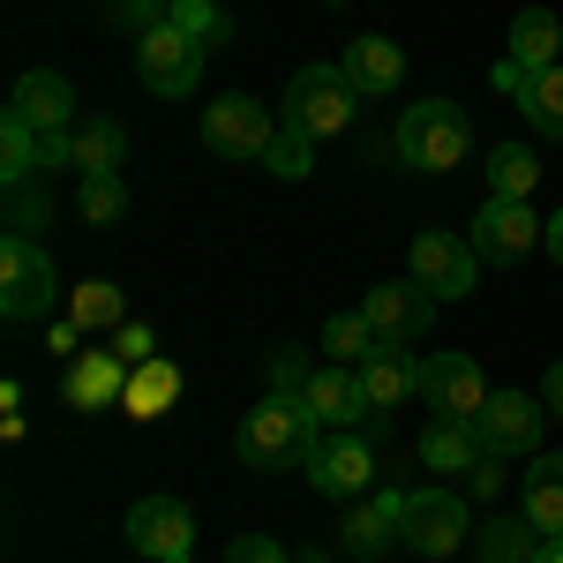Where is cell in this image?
Masks as SVG:
<instances>
[{
    "label": "cell",
    "mask_w": 563,
    "mask_h": 563,
    "mask_svg": "<svg viewBox=\"0 0 563 563\" xmlns=\"http://www.w3.org/2000/svg\"><path fill=\"white\" fill-rule=\"evenodd\" d=\"M466 151H474V129H466V113H459L451 98L406 106V121H398V158H406L413 174H451V166H466Z\"/></svg>",
    "instance_id": "7a4b0ae2"
},
{
    "label": "cell",
    "mask_w": 563,
    "mask_h": 563,
    "mask_svg": "<svg viewBox=\"0 0 563 563\" xmlns=\"http://www.w3.org/2000/svg\"><path fill=\"white\" fill-rule=\"evenodd\" d=\"M541 406L563 421V361H549V376H541Z\"/></svg>",
    "instance_id": "ab89813d"
},
{
    "label": "cell",
    "mask_w": 563,
    "mask_h": 563,
    "mask_svg": "<svg viewBox=\"0 0 563 563\" xmlns=\"http://www.w3.org/2000/svg\"><path fill=\"white\" fill-rule=\"evenodd\" d=\"M121 211H129V188H121V174H90V180H84V218H90V225H113Z\"/></svg>",
    "instance_id": "836d02e7"
},
{
    "label": "cell",
    "mask_w": 563,
    "mask_h": 563,
    "mask_svg": "<svg viewBox=\"0 0 563 563\" xmlns=\"http://www.w3.org/2000/svg\"><path fill=\"white\" fill-rule=\"evenodd\" d=\"M45 166H38V129H23V121H8L0 113V180L8 188H31Z\"/></svg>",
    "instance_id": "f1b7e54d"
},
{
    "label": "cell",
    "mask_w": 563,
    "mask_h": 563,
    "mask_svg": "<svg viewBox=\"0 0 563 563\" xmlns=\"http://www.w3.org/2000/svg\"><path fill=\"white\" fill-rule=\"evenodd\" d=\"M60 301V271L45 256V241H23V233H0V316L8 323H38Z\"/></svg>",
    "instance_id": "3957f363"
},
{
    "label": "cell",
    "mask_w": 563,
    "mask_h": 563,
    "mask_svg": "<svg viewBox=\"0 0 563 563\" xmlns=\"http://www.w3.org/2000/svg\"><path fill=\"white\" fill-rule=\"evenodd\" d=\"M331 8H339V0H331Z\"/></svg>",
    "instance_id": "ee69618b"
},
{
    "label": "cell",
    "mask_w": 563,
    "mask_h": 563,
    "mask_svg": "<svg viewBox=\"0 0 563 563\" xmlns=\"http://www.w3.org/2000/svg\"><path fill=\"white\" fill-rule=\"evenodd\" d=\"M106 346L121 353V361H129V368H143V361H158V339H151V331H143V323H121V331H113V339H106Z\"/></svg>",
    "instance_id": "8d00e7d4"
},
{
    "label": "cell",
    "mask_w": 563,
    "mask_h": 563,
    "mask_svg": "<svg viewBox=\"0 0 563 563\" xmlns=\"http://www.w3.org/2000/svg\"><path fill=\"white\" fill-rule=\"evenodd\" d=\"M541 249H549V256H556V263H563V211H556V218H549V241H541Z\"/></svg>",
    "instance_id": "b9f144b4"
},
{
    "label": "cell",
    "mask_w": 563,
    "mask_h": 563,
    "mask_svg": "<svg viewBox=\"0 0 563 563\" xmlns=\"http://www.w3.org/2000/svg\"><path fill=\"white\" fill-rule=\"evenodd\" d=\"M413 278L429 286L435 301H459V294H474V278H481V256H474V241L466 233H421L413 241Z\"/></svg>",
    "instance_id": "5bb4252c"
},
{
    "label": "cell",
    "mask_w": 563,
    "mask_h": 563,
    "mask_svg": "<svg viewBox=\"0 0 563 563\" xmlns=\"http://www.w3.org/2000/svg\"><path fill=\"white\" fill-rule=\"evenodd\" d=\"M174 398H180V368L174 361H143V368L129 376V398H121V406H129L135 421H158Z\"/></svg>",
    "instance_id": "4316f807"
},
{
    "label": "cell",
    "mask_w": 563,
    "mask_h": 563,
    "mask_svg": "<svg viewBox=\"0 0 563 563\" xmlns=\"http://www.w3.org/2000/svg\"><path fill=\"white\" fill-rule=\"evenodd\" d=\"M203 53L211 45H196L180 23H158V31L135 38V76H143V90H158V98H188V90L203 84Z\"/></svg>",
    "instance_id": "5b68a950"
},
{
    "label": "cell",
    "mask_w": 563,
    "mask_h": 563,
    "mask_svg": "<svg viewBox=\"0 0 563 563\" xmlns=\"http://www.w3.org/2000/svg\"><path fill=\"white\" fill-rule=\"evenodd\" d=\"M533 549H541V533H526L519 519L481 526V563H533Z\"/></svg>",
    "instance_id": "1f68e13d"
},
{
    "label": "cell",
    "mask_w": 563,
    "mask_h": 563,
    "mask_svg": "<svg viewBox=\"0 0 563 563\" xmlns=\"http://www.w3.org/2000/svg\"><path fill=\"white\" fill-rule=\"evenodd\" d=\"M129 376L135 368L113 346H84L76 361H68V406H76V413H106V406L129 398Z\"/></svg>",
    "instance_id": "2e32d148"
},
{
    "label": "cell",
    "mask_w": 563,
    "mask_h": 563,
    "mask_svg": "<svg viewBox=\"0 0 563 563\" xmlns=\"http://www.w3.org/2000/svg\"><path fill=\"white\" fill-rule=\"evenodd\" d=\"M121 151H129V129L121 121H76V174H121Z\"/></svg>",
    "instance_id": "d4e9b609"
},
{
    "label": "cell",
    "mask_w": 563,
    "mask_h": 563,
    "mask_svg": "<svg viewBox=\"0 0 563 563\" xmlns=\"http://www.w3.org/2000/svg\"><path fill=\"white\" fill-rule=\"evenodd\" d=\"M308 481H316L331 504L368 496V488H376V443H368V429H339L316 459H308Z\"/></svg>",
    "instance_id": "4fadbf2b"
},
{
    "label": "cell",
    "mask_w": 563,
    "mask_h": 563,
    "mask_svg": "<svg viewBox=\"0 0 563 563\" xmlns=\"http://www.w3.org/2000/svg\"><path fill=\"white\" fill-rule=\"evenodd\" d=\"M45 225H53V203H45L38 188H8V233H23V241H38Z\"/></svg>",
    "instance_id": "e575fe53"
},
{
    "label": "cell",
    "mask_w": 563,
    "mask_h": 563,
    "mask_svg": "<svg viewBox=\"0 0 563 563\" xmlns=\"http://www.w3.org/2000/svg\"><path fill=\"white\" fill-rule=\"evenodd\" d=\"M353 98H361V90L346 84V68H339V60H308L301 76H294V90H286V121L308 129V135H346Z\"/></svg>",
    "instance_id": "277c9868"
},
{
    "label": "cell",
    "mask_w": 563,
    "mask_h": 563,
    "mask_svg": "<svg viewBox=\"0 0 563 563\" xmlns=\"http://www.w3.org/2000/svg\"><path fill=\"white\" fill-rule=\"evenodd\" d=\"M121 533H129L135 556H151V563H196V519H188L180 496H143V504H129Z\"/></svg>",
    "instance_id": "52a82bcc"
},
{
    "label": "cell",
    "mask_w": 563,
    "mask_h": 563,
    "mask_svg": "<svg viewBox=\"0 0 563 563\" xmlns=\"http://www.w3.org/2000/svg\"><path fill=\"white\" fill-rule=\"evenodd\" d=\"M225 563H286V549H278L271 533H233V541H225Z\"/></svg>",
    "instance_id": "74e56055"
},
{
    "label": "cell",
    "mask_w": 563,
    "mask_h": 563,
    "mask_svg": "<svg viewBox=\"0 0 563 563\" xmlns=\"http://www.w3.org/2000/svg\"><path fill=\"white\" fill-rule=\"evenodd\" d=\"M294 563H323V556H316V549H308V556H294Z\"/></svg>",
    "instance_id": "7bdbcfd3"
},
{
    "label": "cell",
    "mask_w": 563,
    "mask_h": 563,
    "mask_svg": "<svg viewBox=\"0 0 563 563\" xmlns=\"http://www.w3.org/2000/svg\"><path fill=\"white\" fill-rule=\"evenodd\" d=\"M533 563H563V533H541V549H533Z\"/></svg>",
    "instance_id": "60d3db41"
},
{
    "label": "cell",
    "mask_w": 563,
    "mask_h": 563,
    "mask_svg": "<svg viewBox=\"0 0 563 563\" xmlns=\"http://www.w3.org/2000/svg\"><path fill=\"white\" fill-rule=\"evenodd\" d=\"M8 121H23V129H76L84 113H76V84L68 76H53V68H31L23 84H15V98H8Z\"/></svg>",
    "instance_id": "9a60e30c"
},
{
    "label": "cell",
    "mask_w": 563,
    "mask_h": 563,
    "mask_svg": "<svg viewBox=\"0 0 563 563\" xmlns=\"http://www.w3.org/2000/svg\"><path fill=\"white\" fill-rule=\"evenodd\" d=\"M68 323L76 331H98V339H113L121 323H129V301H121V286H106V278H90L68 294Z\"/></svg>",
    "instance_id": "cb8c5ba5"
},
{
    "label": "cell",
    "mask_w": 563,
    "mask_h": 563,
    "mask_svg": "<svg viewBox=\"0 0 563 563\" xmlns=\"http://www.w3.org/2000/svg\"><path fill=\"white\" fill-rule=\"evenodd\" d=\"M361 390H368V413L390 421L406 398H421V361H413L406 346H376L368 361H361Z\"/></svg>",
    "instance_id": "ac0fdd59"
},
{
    "label": "cell",
    "mask_w": 563,
    "mask_h": 563,
    "mask_svg": "<svg viewBox=\"0 0 563 563\" xmlns=\"http://www.w3.org/2000/svg\"><path fill=\"white\" fill-rule=\"evenodd\" d=\"M271 113H263L249 90H225V98H211L203 106V143H211L218 158H263L271 151Z\"/></svg>",
    "instance_id": "8fae6325"
},
{
    "label": "cell",
    "mask_w": 563,
    "mask_h": 563,
    "mask_svg": "<svg viewBox=\"0 0 563 563\" xmlns=\"http://www.w3.org/2000/svg\"><path fill=\"white\" fill-rule=\"evenodd\" d=\"M541 421H549L541 398H526V390H496V398L481 406L474 435H481L488 459H533V451H541Z\"/></svg>",
    "instance_id": "9c48e42d"
},
{
    "label": "cell",
    "mask_w": 563,
    "mask_h": 563,
    "mask_svg": "<svg viewBox=\"0 0 563 563\" xmlns=\"http://www.w3.org/2000/svg\"><path fill=\"white\" fill-rule=\"evenodd\" d=\"M323 443H331V429L308 413L301 398H263V406H249V421L233 429V459L256 466V474H278V466H308Z\"/></svg>",
    "instance_id": "6da1fadb"
},
{
    "label": "cell",
    "mask_w": 563,
    "mask_h": 563,
    "mask_svg": "<svg viewBox=\"0 0 563 563\" xmlns=\"http://www.w3.org/2000/svg\"><path fill=\"white\" fill-rule=\"evenodd\" d=\"M301 406L323 421V429H361V421H376L368 413V390H361V368H346V361H331V368H316V384L301 390Z\"/></svg>",
    "instance_id": "e0dca14e"
},
{
    "label": "cell",
    "mask_w": 563,
    "mask_h": 563,
    "mask_svg": "<svg viewBox=\"0 0 563 563\" xmlns=\"http://www.w3.org/2000/svg\"><path fill=\"white\" fill-rule=\"evenodd\" d=\"M263 166H271L278 180H308V174H316V135L286 121V129L271 135V151H263Z\"/></svg>",
    "instance_id": "4dcf8cb0"
},
{
    "label": "cell",
    "mask_w": 563,
    "mask_h": 563,
    "mask_svg": "<svg viewBox=\"0 0 563 563\" xmlns=\"http://www.w3.org/2000/svg\"><path fill=\"white\" fill-rule=\"evenodd\" d=\"M519 113H526V129H533V135L563 143V60H556V68H541V76H526Z\"/></svg>",
    "instance_id": "484cf974"
},
{
    "label": "cell",
    "mask_w": 563,
    "mask_h": 563,
    "mask_svg": "<svg viewBox=\"0 0 563 563\" xmlns=\"http://www.w3.org/2000/svg\"><path fill=\"white\" fill-rule=\"evenodd\" d=\"M526 526L533 533H563V451H541L526 466Z\"/></svg>",
    "instance_id": "603a6c76"
},
{
    "label": "cell",
    "mask_w": 563,
    "mask_h": 563,
    "mask_svg": "<svg viewBox=\"0 0 563 563\" xmlns=\"http://www.w3.org/2000/svg\"><path fill=\"white\" fill-rule=\"evenodd\" d=\"M398 519H406V488H376L361 511H346V556L376 563L390 541H398Z\"/></svg>",
    "instance_id": "d6986e66"
},
{
    "label": "cell",
    "mask_w": 563,
    "mask_h": 563,
    "mask_svg": "<svg viewBox=\"0 0 563 563\" xmlns=\"http://www.w3.org/2000/svg\"><path fill=\"white\" fill-rule=\"evenodd\" d=\"M323 346H331V361L361 368V361H368V353L384 346V339H376V323H368V316L353 308V316H331V323H323Z\"/></svg>",
    "instance_id": "f546056e"
},
{
    "label": "cell",
    "mask_w": 563,
    "mask_h": 563,
    "mask_svg": "<svg viewBox=\"0 0 563 563\" xmlns=\"http://www.w3.org/2000/svg\"><path fill=\"white\" fill-rule=\"evenodd\" d=\"M413 451H421V466H429V474H466V466H481L474 421H443V413L421 429V443H413Z\"/></svg>",
    "instance_id": "7402d4cb"
},
{
    "label": "cell",
    "mask_w": 563,
    "mask_h": 563,
    "mask_svg": "<svg viewBox=\"0 0 563 563\" xmlns=\"http://www.w3.org/2000/svg\"><path fill=\"white\" fill-rule=\"evenodd\" d=\"M398 541L413 549V556H451V549H466V496H451V488H413L406 496V519H398Z\"/></svg>",
    "instance_id": "ba28073f"
},
{
    "label": "cell",
    "mask_w": 563,
    "mask_h": 563,
    "mask_svg": "<svg viewBox=\"0 0 563 563\" xmlns=\"http://www.w3.org/2000/svg\"><path fill=\"white\" fill-rule=\"evenodd\" d=\"M361 316L376 323L384 346H413V339H429V323H435V294L421 278H390V286H368Z\"/></svg>",
    "instance_id": "30bf717a"
},
{
    "label": "cell",
    "mask_w": 563,
    "mask_h": 563,
    "mask_svg": "<svg viewBox=\"0 0 563 563\" xmlns=\"http://www.w3.org/2000/svg\"><path fill=\"white\" fill-rule=\"evenodd\" d=\"M481 263H526L541 241H549V218H533V203H511V196H488L466 225Z\"/></svg>",
    "instance_id": "8992f818"
},
{
    "label": "cell",
    "mask_w": 563,
    "mask_h": 563,
    "mask_svg": "<svg viewBox=\"0 0 563 563\" xmlns=\"http://www.w3.org/2000/svg\"><path fill=\"white\" fill-rule=\"evenodd\" d=\"M308 384H316V368H308V353H301V346L271 353V398H301Z\"/></svg>",
    "instance_id": "d590c367"
},
{
    "label": "cell",
    "mask_w": 563,
    "mask_h": 563,
    "mask_svg": "<svg viewBox=\"0 0 563 563\" xmlns=\"http://www.w3.org/2000/svg\"><path fill=\"white\" fill-rule=\"evenodd\" d=\"M339 68H346V84L361 90V98H390V90L406 84V45H390V38H353Z\"/></svg>",
    "instance_id": "ffe728a7"
},
{
    "label": "cell",
    "mask_w": 563,
    "mask_h": 563,
    "mask_svg": "<svg viewBox=\"0 0 563 563\" xmlns=\"http://www.w3.org/2000/svg\"><path fill=\"white\" fill-rule=\"evenodd\" d=\"M488 188L511 196V203H533V188H541V158H533L526 143H504V151L488 158Z\"/></svg>",
    "instance_id": "83f0119b"
},
{
    "label": "cell",
    "mask_w": 563,
    "mask_h": 563,
    "mask_svg": "<svg viewBox=\"0 0 563 563\" xmlns=\"http://www.w3.org/2000/svg\"><path fill=\"white\" fill-rule=\"evenodd\" d=\"M166 23H180L196 45H225V31H233L218 0H174V8H166Z\"/></svg>",
    "instance_id": "d6a6232c"
},
{
    "label": "cell",
    "mask_w": 563,
    "mask_h": 563,
    "mask_svg": "<svg viewBox=\"0 0 563 563\" xmlns=\"http://www.w3.org/2000/svg\"><path fill=\"white\" fill-rule=\"evenodd\" d=\"M421 398H429V413H443V421H481V406L496 390H488V376H481L466 353H429L421 361Z\"/></svg>",
    "instance_id": "7c38bea8"
},
{
    "label": "cell",
    "mask_w": 563,
    "mask_h": 563,
    "mask_svg": "<svg viewBox=\"0 0 563 563\" xmlns=\"http://www.w3.org/2000/svg\"><path fill=\"white\" fill-rule=\"evenodd\" d=\"M474 496H504V466L481 451V466H474Z\"/></svg>",
    "instance_id": "f35d334b"
},
{
    "label": "cell",
    "mask_w": 563,
    "mask_h": 563,
    "mask_svg": "<svg viewBox=\"0 0 563 563\" xmlns=\"http://www.w3.org/2000/svg\"><path fill=\"white\" fill-rule=\"evenodd\" d=\"M556 45H563L556 8H519V15H511V53H504V60H519L526 76H541V68H556Z\"/></svg>",
    "instance_id": "44dd1931"
}]
</instances>
